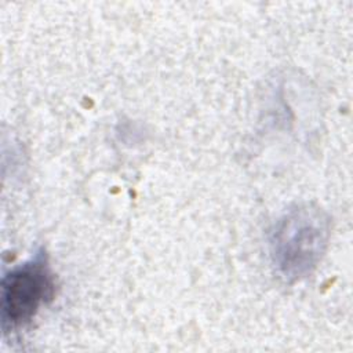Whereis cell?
Masks as SVG:
<instances>
[{
    "label": "cell",
    "mask_w": 353,
    "mask_h": 353,
    "mask_svg": "<svg viewBox=\"0 0 353 353\" xmlns=\"http://www.w3.org/2000/svg\"><path fill=\"white\" fill-rule=\"evenodd\" d=\"M331 236L328 212L314 203L290 207L270 232V256L285 281L309 276L321 262Z\"/></svg>",
    "instance_id": "1"
},
{
    "label": "cell",
    "mask_w": 353,
    "mask_h": 353,
    "mask_svg": "<svg viewBox=\"0 0 353 353\" xmlns=\"http://www.w3.org/2000/svg\"><path fill=\"white\" fill-rule=\"evenodd\" d=\"M54 295V276L43 252L4 274L1 281V320L4 330L28 324Z\"/></svg>",
    "instance_id": "2"
}]
</instances>
